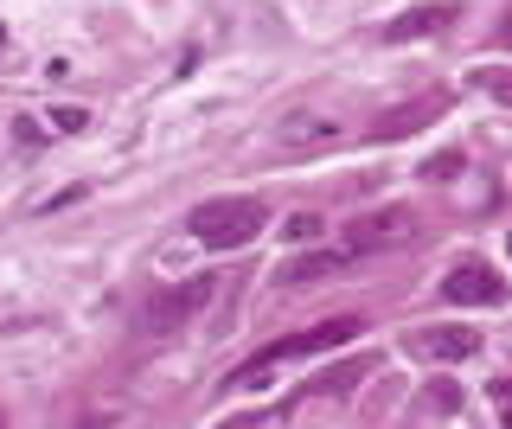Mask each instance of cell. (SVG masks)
<instances>
[{
    "label": "cell",
    "instance_id": "8",
    "mask_svg": "<svg viewBox=\"0 0 512 429\" xmlns=\"http://www.w3.org/2000/svg\"><path fill=\"white\" fill-rule=\"evenodd\" d=\"M276 135L288 141V148H327V141L346 135V122L333 116V109H288V116L276 122Z\"/></svg>",
    "mask_w": 512,
    "mask_h": 429
},
{
    "label": "cell",
    "instance_id": "9",
    "mask_svg": "<svg viewBox=\"0 0 512 429\" xmlns=\"http://www.w3.org/2000/svg\"><path fill=\"white\" fill-rule=\"evenodd\" d=\"M212 301V276H199V282H186V289H173V295H160L154 308H148V327H173L180 314H192V308H205Z\"/></svg>",
    "mask_w": 512,
    "mask_h": 429
},
{
    "label": "cell",
    "instance_id": "2",
    "mask_svg": "<svg viewBox=\"0 0 512 429\" xmlns=\"http://www.w3.org/2000/svg\"><path fill=\"white\" fill-rule=\"evenodd\" d=\"M263 225H269L263 199H205L199 212L186 218V231L199 237L205 250H237V244H250V237H263Z\"/></svg>",
    "mask_w": 512,
    "mask_h": 429
},
{
    "label": "cell",
    "instance_id": "17",
    "mask_svg": "<svg viewBox=\"0 0 512 429\" xmlns=\"http://www.w3.org/2000/svg\"><path fill=\"white\" fill-rule=\"evenodd\" d=\"M506 429H512V410H506Z\"/></svg>",
    "mask_w": 512,
    "mask_h": 429
},
{
    "label": "cell",
    "instance_id": "7",
    "mask_svg": "<svg viewBox=\"0 0 512 429\" xmlns=\"http://www.w3.org/2000/svg\"><path fill=\"white\" fill-rule=\"evenodd\" d=\"M455 20H461V7H455V0H429V7H410V13H397V20L384 26V39H391V45L436 39V33H448Z\"/></svg>",
    "mask_w": 512,
    "mask_h": 429
},
{
    "label": "cell",
    "instance_id": "15",
    "mask_svg": "<svg viewBox=\"0 0 512 429\" xmlns=\"http://www.w3.org/2000/svg\"><path fill=\"white\" fill-rule=\"evenodd\" d=\"M250 423H256V417H237V423H224V429H250Z\"/></svg>",
    "mask_w": 512,
    "mask_h": 429
},
{
    "label": "cell",
    "instance_id": "6",
    "mask_svg": "<svg viewBox=\"0 0 512 429\" xmlns=\"http://www.w3.org/2000/svg\"><path fill=\"white\" fill-rule=\"evenodd\" d=\"M448 90H429V97H416V103H397V109H384V116L372 122V141H404L416 129H429V122H442L448 116Z\"/></svg>",
    "mask_w": 512,
    "mask_h": 429
},
{
    "label": "cell",
    "instance_id": "10",
    "mask_svg": "<svg viewBox=\"0 0 512 429\" xmlns=\"http://www.w3.org/2000/svg\"><path fill=\"white\" fill-rule=\"evenodd\" d=\"M372 372V359H340V365H327L320 378H308V397H333V391H352L359 378Z\"/></svg>",
    "mask_w": 512,
    "mask_h": 429
},
{
    "label": "cell",
    "instance_id": "13",
    "mask_svg": "<svg viewBox=\"0 0 512 429\" xmlns=\"http://www.w3.org/2000/svg\"><path fill=\"white\" fill-rule=\"evenodd\" d=\"M429 404H436V410H455L461 391H455V385H429Z\"/></svg>",
    "mask_w": 512,
    "mask_h": 429
},
{
    "label": "cell",
    "instance_id": "14",
    "mask_svg": "<svg viewBox=\"0 0 512 429\" xmlns=\"http://www.w3.org/2000/svg\"><path fill=\"white\" fill-rule=\"evenodd\" d=\"M500 45H512V13H506V20H500Z\"/></svg>",
    "mask_w": 512,
    "mask_h": 429
},
{
    "label": "cell",
    "instance_id": "1",
    "mask_svg": "<svg viewBox=\"0 0 512 429\" xmlns=\"http://www.w3.org/2000/svg\"><path fill=\"white\" fill-rule=\"evenodd\" d=\"M365 333V314H333V321H320V327H301V333H282V340H269V346H256V353L237 365L224 385L231 391H250V385H263L269 372H276L282 359H314V353H333V346H346V340H359Z\"/></svg>",
    "mask_w": 512,
    "mask_h": 429
},
{
    "label": "cell",
    "instance_id": "12",
    "mask_svg": "<svg viewBox=\"0 0 512 429\" xmlns=\"http://www.w3.org/2000/svg\"><path fill=\"white\" fill-rule=\"evenodd\" d=\"M474 84L487 90V97H500V103H512V71H480Z\"/></svg>",
    "mask_w": 512,
    "mask_h": 429
},
{
    "label": "cell",
    "instance_id": "3",
    "mask_svg": "<svg viewBox=\"0 0 512 429\" xmlns=\"http://www.w3.org/2000/svg\"><path fill=\"white\" fill-rule=\"evenodd\" d=\"M416 231H423V225H416L410 205H378V212H359V218L346 225V250L372 257V250H397V244H410Z\"/></svg>",
    "mask_w": 512,
    "mask_h": 429
},
{
    "label": "cell",
    "instance_id": "5",
    "mask_svg": "<svg viewBox=\"0 0 512 429\" xmlns=\"http://www.w3.org/2000/svg\"><path fill=\"white\" fill-rule=\"evenodd\" d=\"M410 359H423V365H461V359H474L480 353V333L474 327H416L410 333Z\"/></svg>",
    "mask_w": 512,
    "mask_h": 429
},
{
    "label": "cell",
    "instance_id": "16",
    "mask_svg": "<svg viewBox=\"0 0 512 429\" xmlns=\"http://www.w3.org/2000/svg\"><path fill=\"white\" fill-rule=\"evenodd\" d=\"M0 52H7V26H0Z\"/></svg>",
    "mask_w": 512,
    "mask_h": 429
},
{
    "label": "cell",
    "instance_id": "11",
    "mask_svg": "<svg viewBox=\"0 0 512 429\" xmlns=\"http://www.w3.org/2000/svg\"><path fill=\"white\" fill-rule=\"evenodd\" d=\"M346 257H340V250H308V257H295V263H288L282 269V282H288V289H295V282H314V276H333V269H340Z\"/></svg>",
    "mask_w": 512,
    "mask_h": 429
},
{
    "label": "cell",
    "instance_id": "4",
    "mask_svg": "<svg viewBox=\"0 0 512 429\" xmlns=\"http://www.w3.org/2000/svg\"><path fill=\"white\" fill-rule=\"evenodd\" d=\"M442 295L455 301V308H493V301H506V282H500V269H493V263L461 257V263L442 276Z\"/></svg>",
    "mask_w": 512,
    "mask_h": 429
}]
</instances>
